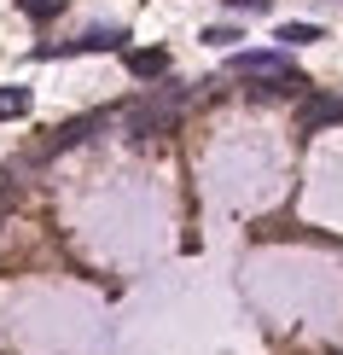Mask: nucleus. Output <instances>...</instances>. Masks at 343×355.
Instances as JSON below:
<instances>
[{"mask_svg":"<svg viewBox=\"0 0 343 355\" xmlns=\"http://www.w3.org/2000/svg\"><path fill=\"white\" fill-rule=\"evenodd\" d=\"M204 41H210V47H233L238 29H233V24H216V29H204Z\"/></svg>","mask_w":343,"mask_h":355,"instance_id":"9d476101","label":"nucleus"},{"mask_svg":"<svg viewBox=\"0 0 343 355\" xmlns=\"http://www.w3.org/2000/svg\"><path fill=\"white\" fill-rule=\"evenodd\" d=\"M29 105H35V94H29V87H0V116H29Z\"/></svg>","mask_w":343,"mask_h":355,"instance_id":"6e6552de","label":"nucleus"},{"mask_svg":"<svg viewBox=\"0 0 343 355\" xmlns=\"http://www.w3.org/2000/svg\"><path fill=\"white\" fill-rule=\"evenodd\" d=\"M320 35H326L320 24H279V29H274V41H279L285 53H291V47H308V41H320Z\"/></svg>","mask_w":343,"mask_h":355,"instance_id":"423d86ee","label":"nucleus"},{"mask_svg":"<svg viewBox=\"0 0 343 355\" xmlns=\"http://www.w3.org/2000/svg\"><path fill=\"white\" fill-rule=\"evenodd\" d=\"M128 70H134L140 82H152V76H163V70H169V53H157V47L146 53V47H140V53H128Z\"/></svg>","mask_w":343,"mask_h":355,"instance_id":"0eeeda50","label":"nucleus"},{"mask_svg":"<svg viewBox=\"0 0 343 355\" xmlns=\"http://www.w3.org/2000/svg\"><path fill=\"white\" fill-rule=\"evenodd\" d=\"M320 123H343V99L337 94H308L303 116H297V135H315Z\"/></svg>","mask_w":343,"mask_h":355,"instance_id":"39448f33","label":"nucleus"},{"mask_svg":"<svg viewBox=\"0 0 343 355\" xmlns=\"http://www.w3.org/2000/svg\"><path fill=\"white\" fill-rule=\"evenodd\" d=\"M227 70L256 82V94H308V76L291 64V53H233Z\"/></svg>","mask_w":343,"mask_h":355,"instance_id":"f257e3e1","label":"nucleus"},{"mask_svg":"<svg viewBox=\"0 0 343 355\" xmlns=\"http://www.w3.org/2000/svg\"><path fill=\"white\" fill-rule=\"evenodd\" d=\"M18 6H24L35 24H47V18H58V12H64V0H18Z\"/></svg>","mask_w":343,"mask_h":355,"instance_id":"1a4fd4ad","label":"nucleus"},{"mask_svg":"<svg viewBox=\"0 0 343 355\" xmlns=\"http://www.w3.org/2000/svg\"><path fill=\"white\" fill-rule=\"evenodd\" d=\"M105 123H111L105 111H87V116H70V123H58L53 135L41 140V152H35V157H53V152H70V146H82V140H94V135H99V128H105Z\"/></svg>","mask_w":343,"mask_h":355,"instance_id":"7ed1b4c3","label":"nucleus"},{"mask_svg":"<svg viewBox=\"0 0 343 355\" xmlns=\"http://www.w3.org/2000/svg\"><path fill=\"white\" fill-rule=\"evenodd\" d=\"M128 29H82L76 41H58V47H35V58H64V53H123Z\"/></svg>","mask_w":343,"mask_h":355,"instance_id":"20e7f679","label":"nucleus"},{"mask_svg":"<svg viewBox=\"0 0 343 355\" xmlns=\"http://www.w3.org/2000/svg\"><path fill=\"white\" fill-rule=\"evenodd\" d=\"M181 111H186V94H181V87H157V99H140V105H128V135H134V140L169 135V128L181 123Z\"/></svg>","mask_w":343,"mask_h":355,"instance_id":"f03ea898","label":"nucleus"}]
</instances>
